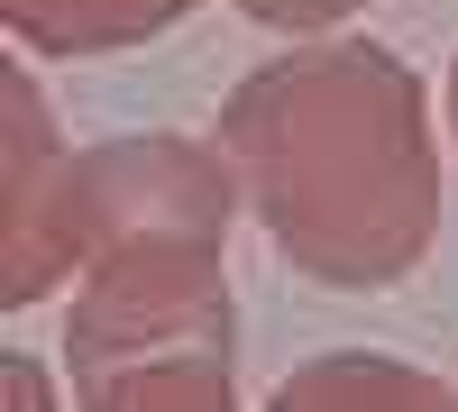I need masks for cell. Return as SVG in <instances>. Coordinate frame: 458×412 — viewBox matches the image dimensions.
I'll return each instance as SVG.
<instances>
[{
    "label": "cell",
    "mask_w": 458,
    "mask_h": 412,
    "mask_svg": "<svg viewBox=\"0 0 458 412\" xmlns=\"http://www.w3.org/2000/svg\"><path fill=\"white\" fill-rule=\"evenodd\" d=\"M220 147L257 230L330 293H386L440 239L431 92L376 37H312L239 73Z\"/></svg>",
    "instance_id": "cell-1"
},
{
    "label": "cell",
    "mask_w": 458,
    "mask_h": 412,
    "mask_svg": "<svg viewBox=\"0 0 458 412\" xmlns=\"http://www.w3.org/2000/svg\"><path fill=\"white\" fill-rule=\"evenodd\" d=\"M239 202L248 193H239L229 147L174 138V129L64 147L37 73L0 64V312L64 293L101 248L147 239V230L229 239Z\"/></svg>",
    "instance_id": "cell-2"
},
{
    "label": "cell",
    "mask_w": 458,
    "mask_h": 412,
    "mask_svg": "<svg viewBox=\"0 0 458 412\" xmlns=\"http://www.w3.org/2000/svg\"><path fill=\"white\" fill-rule=\"evenodd\" d=\"M449 129H458V64H449Z\"/></svg>",
    "instance_id": "cell-8"
},
{
    "label": "cell",
    "mask_w": 458,
    "mask_h": 412,
    "mask_svg": "<svg viewBox=\"0 0 458 412\" xmlns=\"http://www.w3.org/2000/svg\"><path fill=\"white\" fill-rule=\"evenodd\" d=\"M0 385H10V403H19V412H37V403H55V394H47V366H37L28 349H10V357H0Z\"/></svg>",
    "instance_id": "cell-7"
},
{
    "label": "cell",
    "mask_w": 458,
    "mask_h": 412,
    "mask_svg": "<svg viewBox=\"0 0 458 412\" xmlns=\"http://www.w3.org/2000/svg\"><path fill=\"white\" fill-rule=\"evenodd\" d=\"M266 403H276V412H449L458 385H440L431 366L376 357V349H339V357L293 366Z\"/></svg>",
    "instance_id": "cell-5"
},
{
    "label": "cell",
    "mask_w": 458,
    "mask_h": 412,
    "mask_svg": "<svg viewBox=\"0 0 458 412\" xmlns=\"http://www.w3.org/2000/svg\"><path fill=\"white\" fill-rule=\"evenodd\" d=\"M202 0H0V28L19 37L28 55H129L147 37L183 28Z\"/></svg>",
    "instance_id": "cell-4"
},
{
    "label": "cell",
    "mask_w": 458,
    "mask_h": 412,
    "mask_svg": "<svg viewBox=\"0 0 458 412\" xmlns=\"http://www.w3.org/2000/svg\"><path fill=\"white\" fill-rule=\"evenodd\" d=\"M229 239L147 230L73 275L64 385L83 412H220L239 403V293Z\"/></svg>",
    "instance_id": "cell-3"
},
{
    "label": "cell",
    "mask_w": 458,
    "mask_h": 412,
    "mask_svg": "<svg viewBox=\"0 0 458 412\" xmlns=\"http://www.w3.org/2000/svg\"><path fill=\"white\" fill-rule=\"evenodd\" d=\"M239 19L257 28H293V37H312V28H339V19H358L367 0H229Z\"/></svg>",
    "instance_id": "cell-6"
}]
</instances>
